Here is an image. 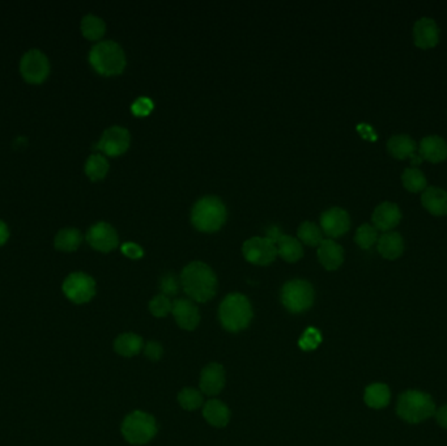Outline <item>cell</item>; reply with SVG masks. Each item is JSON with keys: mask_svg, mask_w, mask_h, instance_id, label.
I'll return each instance as SVG.
<instances>
[{"mask_svg": "<svg viewBox=\"0 0 447 446\" xmlns=\"http://www.w3.org/2000/svg\"><path fill=\"white\" fill-rule=\"evenodd\" d=\"M182 288L194 301H209L216 293V275L203 262H191L181 273Z\"/></svg>", "mask_w": 447, "mask_h": 446, "instance_id": "obj_1", "label": "cell"}, {"mask_svg": "<svg viewBox=\"0 0 447 446\" xmlns=\"http://www.w3.org/2000/svg\"><path fill=\"white\" fill-rule=\"evenodd\" d=\"M437 411L432 397L421 390H407L402 393L396 403V414L409 424H420Z\"/></svg>", "mask_w": 447, "mask_h": 446, "instance_id": "obj_2", "label": "cell"}, {"mask_svg": "<svg viewBox=\"0 0 447 446\" xmlns=\"http://www.w3.org/2000/svg\"><path fill=\"white\" fill-rule=\"evenodd\" d=\"M218 318L225 330H245L253 319V308L248 299L241 293L228 295L220 305Z\"/></svg>", "mask_w": 447, "mask_h": 446, "instance_id": "obj_3", "label": "cell"}, {"mask_svg": "<svg viewBox=\"0 0 447 446\" xmlns=\"http://www.w3.org/2000/svg\"><path fill=\"white\" fill-rule=\"evenodd\" d=\"M89 63L100 75L114 76L125 70L126 55L119 43L102 41L90 49Z\"/></svg>", "mask_w": 447, "mask_h": 446, "instance_id": "obj_4", "label": "cell"}, {"mask_svg": "<svg viewBox=\"0 0 447 446\" xmlns=\"http://www.w3.org/2000/svg\"><path fill=\"white\" fill-rule=\"evenodd\" d=\"M227 220V208L217 197H203L196 201L191 211V221L201 232L212 233L220 230Z\"/></svg>", "mask_w": 447, "mask_h": 446, "instance_id": "obj_5", "label": "cell"}, {"mask_svg": "<svg viewBox=\"0 0 447 446\" xmlns=\"http://www.w3.org/2000/svg\"><path fill=\"white\" fill-rule=\"evenodd\" d=\"M157 433L155 417L143 411H133L122 423V434L132 445H144Z\"/></svg>", "mask_w": 447, "mask_h": 446, "instance_id": "obj_6", "label": "cell"}, {"mask_svg": "<svg viewBox=\"0 0 447 446\" xmlns=\"http://www.w3.org/2000/svg\"><path fill=\"white\" fill-rule=\"evenodd\" d=\"M281 302L289 312L303 313L314 303V288L306 280H290L281 289Z\"/></svg>", "mask_w": 447, "mask_h": 446, "instance_id": "obj_7", "label": "cell"}, {"mask_svg": "<svg viewBox=\"0 0 447 446\" xmlns=\"http://www.w3.org/2000/svg\"><path fill=\"white\" fill-rule=\"evenodd\" d=\"M62 288L66 297L75 303H86L90 301L96 295L94 279L84 273L68 275Z\"/></svg>", "mask_w": 447, "mask_h": 446, "instance_id": "obj_8", "label": "cell"}, {"mask_svg": "<svg viewBox=\"0 0 447 446\" xmlns=\"http://www.w3.org/2000/svg\"><path fill=\"white\" fill-rule=\"evenodd\" d=\"M20 72L30 84H41L50 73V62L41 50L31 49L21 58Z\"/></svg>", "mask_w": 447, "mask_h": 446, "instance_id": "obj_9", "label": "cell"}, {"mask_svg": "<svg viewBox=\"0 0 447 446\" xmlns=\"http://www.w3.org/2000/svg\"><path fill=\"white\" fill-rule=\"evenodd\" d=\"M242 253L247 262L257 266H268L277 256V247L267 237H253L242 246Z\"/></svg>", "mask_w": 447, "mask_h": 446, "instance_id": "obj_10", "label": "cell"}, {"mask_svg": "<svg viewBox=\"0 0 447 446\" xmlns=\"http://www.w3.org/2000/svg\"><path fill=\"white\" fill-rule=\"evenodd\" d=\"M131 136L129 129L120 126H113L102 134L100 142L94 145L107 156L123 155L130 147Z\"/></svg>", "mask_w": 447, "mask_h": 446, "instance_id": "obj_11", "label": "cell"}, {"mask_svg": "<svg viewBox=\"0 0 447 446\" xmlns=\"http://www.w3.org/2000/svg\"><path fill=\"white\" fill-rule=\"evenodd\" d=\"M88 244L90 245L93 249L102 251V253H109L114 250L118 244V233L116 230L107 223H97L92 225L87 233Z\"/></svg>", "mask_w": 447, "mask_h": 446, "instance_id": "obj_12", "label": "cell"}, {"mask_svg": "<svg viewBox=\"0 0 447 446\" xmlns=\"http://www.w3.org/2000/svg\"><path fill=\"white\" fill-rule=\"evenodd\" d=\"M320 227L329 237H340L349 230L350 219L346 210L332 207L320 216Z\"/></svg>", "mask_w": 447, "mask_h": 446, "instance_id": "obj_13", "label": "cell"}, {"mask_svg": "<svg viewBox=\"0 0 447 446\" xmlns=\"http://www.w3.org/2000/svg\"><path fill=\"white\" fill-rule=\"evenodd\" d=\"M172 313L178 323V326L183 330L192 331L196 329L201 321V314L198 306L188 299H179L173 302Z\"/></svg>", "mask_w": 447, "mask_h": 446, "instance_id": "obj_14", "label": "cell"}, {"mask_svg": "<svg viewBox=\"0 0 447 446\" xmlns=\"http://www.w3.org/2000/svg\"><path fill=\"white\" fill-rule=\"evenodd\" d=\"M402 220V212L398 204L391 201H383L375 207L372 221L375 230H383L385 233L394 230Z\"/></svg>", "mask_w": 447, "mask_h": 446, "instance_id": "obj_15", "label": "cell"}, {"mask_svg": "<svg viewBox=\"0 0 447 446\" xmlns=\"http://www.w3.org/2000/svg\"><path fill=\"white\" fill-rule=\"evenodd\" d=\"M413 41L420 49H432L439 41V28L431 17H421L413 25Z\"/></svg>", "mask_w": 447, "mask_h": 446, "instance_id": "obj_16", "label": "cell"}, {"mask_svg": "<svg viewBox=\"0 0 447 446\" xmlns=\"http://www.w3.org/2000/svg\"><path fill=\"white\" fill-rule=\"evenodd\" d=\"M225 385V371L222 365L208 364L201 374V390L207 395H217Z\"/></svg>", "mask_w": 447, "mask_h": 446, "instance_id": "obj_17", "label": "cell"}, {"mask_svg": "<svg viewBox=\"0 0 447 446\" xmlns=\"http://www.w3.org/2000/svg\"><path fill=\"white\" fill-rule=\"evenodd\" d=\"M318 259L326 270L333 271V270H337L343 264L344 250L333 240L327 238V240H323L318 246Z\"/></svg>", "mask_w": 447, "mask_h": 446, "instance_id": "obj_18", "label": "cell"}, {"mask_svg": "<svg viewBox=\"0 0 447 446\" xmlns=\"http://www.w3.org/2000/svg\"><path fill=\"white\" fill-rule=\"evenodd\" d=\"M420 158L431 162H441L447 158V143L445 139L437 135L425 136L418 147Z\"/></svg>", "mask_w": 447, "mask_h": 446, "instance_id": "obj_19", "label": "cell"}, {"mask_svg": "<svg viewBox=\"0 0 447 446\" xmlns=\"http://www.w3.org/2000/svg\"><path fill=\"white\" fill-rule=\"evenodd\" d=\"M424 208L432 215H447V191L439 187H426L421 195Z\"/></svg>", "mask_w": 447, "mask_h": 446, "instance_id": "obj_20", "label": "cell"}, {"mask_svg": "<svg viewBox=\"0 0 447 446\" xmlns=\"http://www.w3.org/2000/svg\"><path fill=\"white\" fill-rule=\"evenodd\" d=\"M378 253L383 258L398 259L404 251L403 237L398 232H386L378 238Z\"/></svg>", "mask_w": 447, "mask_h": 446, "instance_id": "obj_21", "label": "cell"}, {"mask_svg": "<svg viewBox=\"0 0 447 446\" xmlns=\"http://www.w3.org/2000/svg\"><path fill=\"white\" fill-rule=\"evenodd\" d=\"M203 417L211 425L221 428L229 423L231 411L224 403L220 402L217 399H212L204 404Z\"/></svg>", "mask_w": 447, "mask_h": 446, "instance_id": "obj_22", "label": "cell"}, {"mask_svg": "<svg viewBox=\"0 0 447 446\" xmlns=\"http://www.w3.org/2000/svg\"><path fill=\"white\" fill-rule=\"evenodd\" d=\"M363 401L370 408H374V410L385 408L386 406H389V401H391V391H389V386L386 384H381V382H375V384L369 385L368 388H365Z\"/></svg>", "mask_w": 447, "mask_h": 446, "instance_id": "obj_23", "label": "cell"}, {"mask_svg": "<svg viewBox=\"0 0 447 446\" xmlns=\"http://www.w3.org/2000/svg\"><path fill=\"white\" fill-rule=\"evenodd\" d=\"M416 142L408 135H392L387 142V151L392 158L404 160L415 155Z\"/></svg>", "mask_w": 447, "mask_h": 446, "instance_id": "obj_24", "label": "cell"}, {"mask_svg": "<svg viewBox=\"0 0 447 446\" xmlns=\"http://www.w3.org/2000/svg\"><path fill=\"white\" fill-rule=\"evenodd\" d=\"M276 247H277V254L287 262L293 263V262H297L298 259L303 258V245L297 238H294L292 236L283 234L277 240Z\"/></svg>", "mask_w": 447, "mask_h": 446, "instance_id": "obj_25", "label": "cell"}, {"mask_svg": "<svg viewBox=\"0 0 447 446\" xmlns=\"http://www.w3.org/2000/svg\"><path fill=\"white\" fill-rule=\"evenodd\" d=\"M114 349L120 356L132 358L143 349V339L136 334H131V332L122 334L114 342Z\"/></svg>", "mask_w": 447, "mask_h": 446, "instance_id": "obj_26", "label": "cell"}, {"mask_svg": "<svg viewBox=\"0 0 447 446\" xmlns=\"http://www.w3.org/2000/svg\"><path fill=\"white\" fill-rule=\"evenodd\" d=\"M81 241H83V236H81L80 230H76V228H63L57 233L54 245L60 251L71 253V251L77 250Z\"/></svg>", "mask_w": 447, "mask_h": 446, "instance_id": "obj_27", "label": "cell"}, {"mask_svg": "<svg viewBox=\"0 0 447 446\" xmlns=\"http://www.w3.org/2000/svg\"><path fill=\"white\" fill-rule=\"evenodd\" d=\"M105 30H106V25L101 17L94 16V14H87L83 17L81 33L88 40H90V41L100 40L105 34Z\"/></svg>", "mask_w": 447, "mask_h": 446, "instance_id": "obj_28", "label": "cell"}, {"mask_svg": "<svg viewBox=\"0 0 447 446\" xmlns=\"http://www.w3.org/2000/svg\"><path fill=\"white\" fill-rule=\"evenodd\" d=\"M109 172V161L102 155H92L86 162V173L92 181H100Z\"/></svg>", "mask_w": 447, "mask_h": 446, "instance_id": "obj_29", "label": "cell"}, {"mask_svg": "<svg viewBox=\"0 0 447 446\" xmlns=\"http://www.w3.org/2000/svg\"><path fill=\"white\" fill-rule=\"evenodd\" d=\"M403 186L411 193L424 191L426 188V177L418 168H408L402 175Z\"/></svg>", "mask_w": 447, "mask_h": 446, "instance_id": "obj_30", "label": "cell"}, {"mask_svg": "<svg viewBox=\"0 0 447 446\" xmlns=\"http://www.w3.org/2000/svg\"><path fill=\"white\" fill-rule=\"evenodd\" d=\"M298 238L303 241V244L309 246H319L323 241V234L322 230L318 227L317 224L311 221H305L300 228L297 230Z\"/></svg>", "mask_w": 447, "mask_h": 446, "instance_id": "obj_31", "label": "cell"}, {"mask_svg": "<svg viewBox=\"0 0 447 446\" xmlns=\"http://www.w3.org/2000/svg\"><path fill=\"white\" fill-rule=\"evenodd\" d=\"M178 402H179L182 408H185L188 411L198 410L199 407H202L203 404L202 393L198 391L196 388H183L178 394Z\"/></svg>", "mask_w": 447, "mask_h": 446, "instance_id": "obj_32", "label": "cell"}, {"mask_svg": "<svg viewBox=\"0 0 447 446\" xmlns=\"http://www.w3.org/2000/svg\"><path fill=\"white\" fill-rule=\"evenodd\" d=\"M355 241L361 249H370L375 243H378L376 230L370 224H362L356 232Z\"/></svg>", "mask_w": 447, "mask_h": 446, "instance_id": "obj_33", "label": "cell"}, {"mask_svg": "<svg viewBox=\"0 0 447 446\" xmlns=\"http://www.w3.org/2000/svg\"><path fill=\"white\" fill-rule=\"evenodd\" d=\"M172 308H173V302L170 301V299L165 295H159L149 302L151 313L159 318L168 316L172 312Z\"/></svg>", "mask_w": 447, "mask_h": 446, "instance_id": "obj_34", "label": "cell"}, {"mask_svg": "<svg viewBox=\"0 0 447 446\" xmlns=\"http://www.w3.org/2000/svg\"><path fill=\"white\" fill-rule=\"evenodd\" d=\"M320 342H322L320 332L314 327H309L303 332L298 345L303 351H314L318 345H320Z\"/></svg>", "mask_w": 447, "mask_h": 446, "instance_id": "obj_35", "label": "cell"}, {"mask_svg": "<svg viewBox=\"0 0 447 446\" xmlns=\"http://www.w3.org/2000/svg\"><path fill=\"white\" fill-rule=\"evenodd\" d=\"M159 289L165 296H174L179 290V283L173 273H166L159 280Z\"/></svg>", "mask_w": 447, "mask_h": 446, "instance_id": "obj_36", "label": "cell"}, {"mask_svg": "<svg viewBox=\"0 0 447 446\" xmlns=\"http://www.w3.org/2000/svg\"><path fill=\"white\" fill-rule=\"evenodd\" d=\"M131 110L136 116H146L153 110V101L148 97H140L132 103Z\"/></svg>", "mask_w": 447, "mask_h": 446, "instance_id": "obj_37", "label": "cell"}, {"mask_svg": "<svg viewBox=\"0 0 447 446\" xmlns=\"http://www.w3.org/2000/svg\"><path fill=\"white\" fill-rule=\"evenodd\" d=\"M122 253L129 257V258L132 259H139L143 257L144 251H143V247L139 246L138 244H133V243H126V244L122 245Z\"/></svg>", "mask_w": 447, "mask_h": 446, "instance_id": "obj_38", "label": "cell"}, {"mask_svg": "<svg viewBox=\"0 0 447 446\" xmlns=\"http://www.w3.org/2000/svg\"><path fill=\"white\" fill-rule=\"evenodd\" d=\"M145 356L152 361H159L162 356V345L157 342H148L144 347Z\"/></svg>", "mask_w": 447, "mask_h": 446, "instance_id": "obj_39", "label": "cell"}, {"mask_svg": "<svg viewBox=\"0 0 447 446\" xmlns=\"http://www.w3.org/2000/svg\"><path fill=\"white\" fill-rule=\"evenodd\" d=\"M435 420H437V423L442 427V428H445V430H447V404H445V406H442V407H439L437 411H435Z\"/></svg>", "mask_w": 447, "mask_h": 446, "instance_id": "obj_40", "label": "cell"}, {"mask_svg": "<svg viewBox=\"0 0 447 446\" xmlns=\"http://www.w3.org/2000/svg\"><path fill=\"white\" fill-rule=\"evenodd\" d=\"M8 237H10V230H8L7 224L3 220H0V246H3L7 243Z\"/></svg>", "mask_w": 447, "mask_h": 446, "instance_id": "obj_41", "label": "cell"}, {"mask_svg": "<svg viewBox=\"0 0 447 446\" xmlns=\"http://www.w3.org/2000/svg\"><path fill=\"white\" fill-rule=\"evenodd\" d=\"M281 236H283V234H281V232H280V230H279L277 227H271L270 230H267V236H266V237L270 238V240L276 245L277 240H279Z\"/></svg>", "mask_w": 447, "mask_h": 446, "instance_id": "obj_42", "label": "cell"}]
</instances>
